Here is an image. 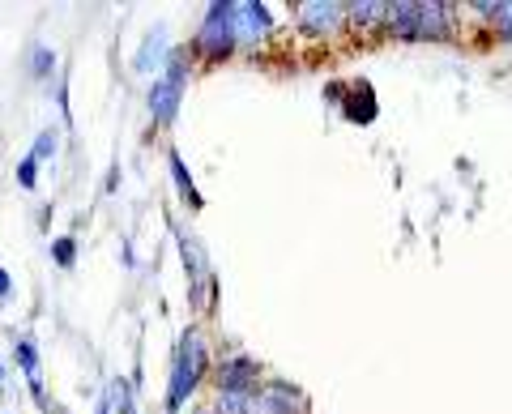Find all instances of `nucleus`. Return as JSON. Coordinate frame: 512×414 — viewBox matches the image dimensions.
Segmentation results:
<instances>
[{
	"mask_svg": "<svg viewBox=\"0 0 512 414\" xmlns=\"http://www.w3.org/2000/svg\"><path fill=\"white\" fill-rule=\"evenodd\" d=\"M197 414H214V410H197Z\"/></svg>",
	"mask_w": 512,
	"mask_h": 414,
	"instance_id": "nucleus-24",
	"label": "nucleus"
},
{
	"mask_svg": "<svg viewBox=\"0 0 512 414\" xmlns=\"http://www.w3.org/2000/svg\"><path fill=\"white\" fill-rule=\"evenodd\" d=\"M9 291H13V282H9V274H5V265H0V304L9 299Z\"/></svg>",
	"mask_w": 512,
	"mask_h": 414,
	"instance_id": "nucleus-21",
	"label": "nucleus"
},
{
	"mask_svg": "<svg viewBox=\"0 0 512 414\" xmlns=\"http://www.w3.org/2000/svg\"><path fill=\"white\" fill-rule=\"evenodd\" d=\"M448 26V5H419V39H444Z\"/></svg>",
	"mask_w": 512,
	"mask_h": 414,
	"instance_id": "nucleus-9",
	"label": "nucleus"
},
{
	"mask_svg": "<svg viewBox=\"0 0 512 414\" xmlns=\"http://www.w3.org/2000/svg\"><path fill=\"white\" fill-rule=\"evenodd\" d=\"M235 35L239 39H265L269 26H274V18H269L265 5H235Z\"/></svg>",
	"mask_w": 512,
	"mask_h": 414,
	"instance_id": "nucleus-4",
	"label": "nucleus"
},
{
	"mask_svg": "<svg viewBox=\"0 0 512 414\" xmlns=\"http://www.w3.org/2000/svg\"><path fill=\"white\" fill-rule=\"evenodd\" d=\"M0 389H5V363H0Z\"/></svg>",
	"mask_w": 512,
	"mask_h": 414,
	"instance_id": "nucleus-22",
	"label": "nucleus"
},
{
	"mask_svg": "<svg viewBox=\"0 0 512 414\" xmlns=\"http://www.w3.org/2000/svg\"><path fill=\"white\" fill-rule=\"evenodd\" d=\"M205 342H201V333H188L184 346H180V355H175L171 363V385H167V410L171 414H180V406L188 402V393L201 385V376H205Z\"/></svg>",
	"mask_w": 512,
	"mask_h": 414,
	"instance_id": "nucleus-1",
	"label": "nucleus"
},
{
	"mask_svg": "<svg viewBox=\"0 0 512 414\" xmlns=\"http://www.w3.org/2000/svg\"><path fill=\"white\" fill-rule=\"evenodd\" d=\"M163 60H171V56H167V30L158 26L154 35H146V43H141V56L133 60V69L137 73H150V69L163 65Z\"/></svg>",
	"mask_w": 512,
	"mask_h": 414,
	"instance_id": "nucleus-7",
	"label": "nucleus"
},
{
	"mask_svg": "<svg viewBox=\"0 0 512 414\" xmlns=\"http://www.w3.org/2000/svg\"><path fill=\"white\" fill-rule=\"evenodd\" d=\"M171 175H175V184H180V193L192 201V205H201V197H197V184H192V175H188V167H184V158L171 150Z\"/></svg>",
	"mask_w": 512,
	"mask_h": 414,
	"instance_id": "nucleus-13",
	"label": "nucleus"
},
{
	"mask_svg": "<svg viewBox=\"0 0 512 414\" xmlns=\"http://www.w3.org/2000/svg\"><path fill=\"white\" fill-rule=\"evenodd\" d=\"M478 13H491V22L512 39V5H491V0H478Z\"/></svg>",
	"mask_w": 512,
	"mask_h": 414,
	"instance_id": "nucleus-18",
	"label": "nucleus"
},
{
	"mask_svg": "<svg viewBox=\"0 0 512 414\" xmlns=\"http://www.w3.org/2000/svg\"><path fill=\"white\" fill-rule=\"evenodd\" d=\"M56 414H60V410H56Z\"/></svg>",
	"mask_w": 512,
	"mask_h": 414,
	"instance_id": "nucleus-25",
	"label": "nucleus"
},
{
	"mask_svg": "<svg viewBox=\"0 0 512 414\" xmlns=\"http://www.w3.org/2000/svg\"><path fill=\"white\" fill-rule=\"evenodd\" d=\"M218 389H256V363L235 355L218 368Z\"/></svg>",
	"mask_w": 512,
	"mask_h": 414,
	"instance_id": "nucleus-5",
	"label": "nucleus"
},
{
	"mask_svg": "<svg viewBox=\"0 0 512 414\" xmlns=\"http://www.w3.org/2000/svg\"><path fill=\"white\" fill-rule=\"evenodd\" d=\"M13 355H18L22 372L30 376V385H35V397H39V406H47V397L39 393V346L30 342V338H13Z\"/></svg>",
	"mask_w": 512,
	"mask_h": 414,
	"instance_id": "nucleus-10",
	"label": "nucleus"
},
{
	"mask_svg": "<svg viewBox=\"0 0 512 414\" xmlns=\"http://www.w3.org/2000/svg\"><path fill=\"white\" fill-rule=\"evenodd\" d=\"M235 5H210V13H205V22L197 30V39H192V47L205 56H231L235 52Z\"/></svg>",
	"mask_w": 512,
	"mask_h": 414,
	"instance_id": "nucleus-2",
	"label": "nucleus"
},
{
	"mask_svg": "<svg viewBox=\"0 0 512 414\" xmlns=\"http://www.w3.org/2000/svg\"><path fill=\"white\" fill-rule=\"evenodd\" d=\"M256 393L252 389H218V410L222 414H252Z\"/></svg>",
	"mask_w": 512,
	"mask_h": 414,
	"instance_id": "nucleus-12",
	"label": "nucleus"
},
{
	"mask_svg": "<svg viewBox=\"0 0 512 414\" xmlns=\"http://www.w3.org/2000/svg\"><path fill=\"white\" fill-rule=\"evenodd\" d=\"M184 77H188L184 56H171L167 60V77H154V86H150V111H154L158 124H175V116H180Z\"/></svg>",
	"mask_w": 512,
	"mask_h": 414,
	"instance_id": "nucleus-3",
	"label": "nucleus"
},
{
	"mask_svg": "<svg viewBox=\"0 0 512 414\" xmlns=\"http://www.w3.org/2000/svg\"><path fill=\"white\" fill-rule=\"evenodd\" d=\"M389 30L397 39H419V5L414 0H397V5H389Z\"/></svg>",
	"mask_w": 512,
	"mask_h": 414,
	"instance_id": "nucleus-6",
	"label": "nucleus"
},
{
	"mask_svg": "<svg viewBox=\"0 0 512 414\" xmlns=\"http://www.w3.org/2000/svg\"><path fill=\"white\" fill-rule=\"evenodd\" d=\"M60 150V133L56 129H43L39 137H35V146H30V158H35V163H47V158H52Z\"/></svg>",
	"mask_w": 512,
	"mask_h": 414,
	"instance_id": "nucleus-16",
	"label": "nucleus"
},
{
	"mask_svg": "<svg viewBox=\"0 0 512 414\" xmlns=\"http://www.w3.org/2000/svg\"><path fill=\"white\" fill-rule=\"evenodd\" d=\"M346 13H350V22H359V26H372V22H380L384 13H389V5H376V0H363V5H350Z\"/></svg>",
	"mask_w": 512,
	"mask_h": 414,
	"instance_id": "nucleus-15",
	"label": "nucleus"
},
{
	"mask_svg": "<svg viewBox=\"0 0 512 414\" xmlns=\"http://www.w3.org/2000/svg\"><path fill=\"white\" fill-rule=\"evenodd\" d=\"M52 257H56L60 269H73V261H77V240H73V235H60V240H52Z\"/></svg>",
	"mask_w": 512,
	"mask_h": 414,
	"instance_id": "nucleus-19",
	"label": "nucleus"
},
{
	"mask_svg": "<svg viewBox=\"0 0 512 414\" xmlns=\"http://www.w3.org/2000/svg\"><path fill=\"white\" fill-rule=\"evenodd\" d=\"M18 184H22V188H39V163H35L30 154L18 163Z\"/></svg>",
	"mask_w": 512,
	"mask_h": 414,
	"instance_id": "nucleus-20",
	"label": "nucleus"
},
{
	"mask_svg": "<svg viewBox=\"0 0 512 414\" xmlns=\"http://www.w3.org/2000/svg\"><path fill=\"white\" fill-rule=\"evenodd\" d=\"M52 69H56V52H52V47H43V43L30 47V73H35V77H52Z\"/></svg>",
	"mask_w": 512,
	"mask_h": 414,
	"instance_id": "nucleus-14",
	"label": "nucleus"
},
{
	"mask_svg": "<svg viewBox=\"0 0 512 414\" xmlns=\"http://www.w3.org/2000/svg\"><path fill=\"white\" fill-rule=\"evenodd\" d=\"M99 414H111V402H103V406H99Z\"/></svg>",
	"mask_w": 512,
	"mask_h": 414,
	"instance_id": "nucleus-23",
	"label": "nucleus"
},
{
	"mask_svg": "<svg viewBox=\"0 0 512 414\" xmlns=\"http://www.w3.org/2000/svg\"><path fill=\"white\" fill-rule=\"evenodd\" d=\"M256 402H261L265 414H299V397H295V389H269V393L256 397Z\"/></svg>",
	"mask_w": 512,
	"mask_h": 414,
	"instance_id": "nucleus-11",
	"label": "nucleus"
},
{
	"mask_svg": "<svg viewBox=\"0 0 512 414\" xmlns=\"http://www.w3.org/2000/svg\"><path fill=\"white\" fill-rule=\"evenodd\" d=\"M303 13V30H312V35H320V30H333L342 22V5H299Z\"/></svg>",
	"mask_w": 512,
	"mask_h": 414,
	"instance_id": "nucleus-8",
	"label": "nucleus"
},
{
	"mask_svg": "<svg viewBox=\"0 0 512 414\" xmlns=\"http://www.w3.org/2000/svg\"><path fill=\"white\" fill-rule=\"evenodd\" d=\"M111 410H120V414H137V406H133V389H128V380H111Z\"/></svg>",
	"mask_w": 512,
	"mask_h": 414,
	"instance_id": "nucleus-17",
	"label": "nucleus"
}]
</instances>
